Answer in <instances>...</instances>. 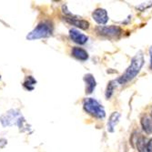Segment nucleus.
<instances>
[{"instance_id":"nucleus-8","label":"nucleus","mask_w":152,"mask_h":152,"mask_svg":"<svg viewBox=\"0 0 152 152\" xmlns=\"http://www.w3.org/2000/svg\"><path fill=\"white\" fill-rule=\"evenodd\" d=\"M69 36H70V38L75 43L79 44V45L85 44L88 39V37L86 35L80 33L77 29H75V28H72L69 30Z\"/></svg>"},{"instance_id":"nucleus-14","label":"nucleus","mask_w":152,"mask_h":152,"mask_svg":"<svg viewBox=\"0 0 152 152\" xmlns=\"http://www.w3.org/2000/svg\"><path fill=\"white\" fill-rule=\"evenodd\" d=\"M141 124H142V127H143L144 130L147 133L152 132V120L149 118H143Z\"/></svg>"},{"instance_id":"nucleus-18","label":"nucleus","mask_w":152,"mask_h":152,"mask_svg":"<svg viewBox=\"0 0 152 152\" xmlns=\"http://www.w3.org/2000/svg\"><path fill=\"white\" fill-rule=\"evenodd\" d=\"M149 55H150V66H151V68H152V47L149 49Z\"/></svg>"},{"instance_id":"nucleus-6","label":"nucleus","mask_w":152,"mask_h":152,"mask_svg":"<svg viewBox=\"0 0 152 152\" xmlns=\"http://www.w3.org/2000/svg\"><path fill=\"white\" fill-rule=\"evenodd\" d=\"M67 23L71 24L72 26H75L77 27H79L81 29H88L89 27V23L87 20L81 19L78 18H75V17H65L64 18Z\"/></svg>"},{"instance_id":"nucleus-5","label":"nucleus","mask_w":152,"mask_h":152,"mask_svg":"<svg viewBox=\"0 0 152 152\" xmlns=\"http://www.w3.org/2000/svg\"><path fill=\"white\" fill-rule=\"evenodd\" d=\"M96 33L107 37H118L121 33H122V29L119 26H98L96 28Z\"/></svg>"},{"instance_id":"nucleus-2","label":"nucleus","mask_w":152,"mask_h":152,"mask_svg":"<svg viewBox=\"0 0 152 152\" xmlns=\"http://www.w3.org/2000/svg\"><path fill=\"white\" fill-rule=\"evenodd\" d=\"M0 122H1L3 127H11L14 125H18L20 130H24L23 128H25L24 124L26 123V120L20 111L17 109H10L0 117Z\"/></svg>"},{"instance_id":"nucleus-1","label":"nucleus","mask_w":152,"mask_h":152,"mask_svg":"<svg viewBox=\"0 0 152 152\" xmlns=\"http://www.w3.org/2000/svg\"><path fill=\"white\" fill-rule=\"evenodd\" d=\"M143 64H144L143 55L141 53L137 54L136 56L131 59V63H130L129 66L127 68L125 73H124L119 78H118L116 80V82L120 85H124V84H126L127 82L132 80L137 74H139Z\"/></svg>"},{"instance_id":"nucleus-11","label":"nucleus","mask_w":152,"mask_h":152,"mask_svg":"<svg viewBox=\"0 0 152 152\" xmlns=\"http://www.w3.org/2000/svg\"><path fill=\"white\" fill-rule=\"evenodd\" d=\"M119 118H120V115L118 112H114L111 114V116H110V118L108 119V122H107V130L109 132L114 131L116 125L118 123Z\"/></svg>"},{"instance_id":"nucleus-7","label":"nucleus","mask_w":152,"mask_h":152,"mask_svg":"<svg viewBox=\"0 0 152 152\" xmlns=\"http://www.w3.org/2000/svg\"><path fill=\"white\" fill-rule=\"evenodd\" d=\"M92 17L95 19V21L99 24H106L108 21V16H107V13L105 9L103 8H98L96 9L93 14H92Z\"/></svg>"},{"instance_id":"nucleus-17","label":"nucleus","mask_w":152,"mask_h":152,"mask_svg":"<svg viewBox=\"0 0 152 152\" xmlns=\"http://www.w3.org/2000/svg\"><path fill=\"white\" fill-rule=\"evenodd\" d=\"M7 140H4V139H2V140H0V148H4L6 145H7Z\"/></svg>"},{"instance_id":"nucleus-4","label":"nucleus","mask_w":152,"mask_h":152,"mask_svg":"<svg viewBox=\"0 0 152 152\" xmlns=\"http://www.w3.org/2000/svg\"><path fill=\"white\" fill-rule=\"evenodd\" d=\"M52 34V26L48 22H41L39 23L37 27L32 30L28 35L26 36V38L28 40H35L39 38H45L50 37Z\"/></svg>"},{"instance_id":"nucleus-9","label":"nucleus","mask_w":152,"mask_h":152,"mask_svg":"<svg viewBox=\"0 0 152 152\" xmlns=\"http://www.w3.org/2000/svg\"><path fill=\"white\" fill-rule=\"evenodd\" d=\"M72 56L76 58L77 59L82 60V61H85L88 58V52L81 48H74L72 49Z\"/></svg>"},{"instance_id":"nucleus-20","label":"nucleus","mask_w":152,"mask_h":152,"mask_svg":"<svg viewBox=\"0 0 152 152\" xmlns=\"http://www.w3.org/2000/svg\"><path fill=\"white\" fill-rule=\"evenodd\" d=\"M0 78H1V77H0Z\"/></svg>"},{"instance_id":"nucleus-10","label":"nucleus","mask_w":152,"mask_h":152,"mask_svg":"<svg viewBox=\"0 0 152 152\" xmlns=\"http://www.w3.org/2000/svg\"><path fill=\"white\" fill-rule=\"evenodd\" d=\"M84 80L86 82V92L90 94L96 88V80L91 74H88L84 77Z\"/></svg>"},{"instance_id":"nucleus-16","label":"nucleus","mask_w":152,"mask_h":152,"mask_svg":"<svg viewBox=\"0 0 152 152\" xmlns=\"http://www.w3.org/2000/svg\"><path fill=\"white\" fill-rule=\"evenodd\" d=\"M148 152H152V139L148 142Z\"/></svg>"},{"instance_id":"nucleus-3","label":"nucleus","mask_w":152,"mask_h":152,"mask_svg":"<svg viewBox=\"0 0 152 152\" xmlns=\"http://www.w3.org/2000/svg\"><path fill=\"white\" fill-rule=\"evenodd\" d=\"M83 107L87 113L89 115L98 118H104L106 117V112L104 107L94 99L88 98L84 100Z\"/></svg>"},{"instance_id":"nucleus-13","label":"nucleus","mask_w":152,"mask_h":152,"mask_svg":"<svg viewBox=\"0 0 152 152\" xmlns=\"http://www.w3.org/2000/svg\"><path fill=\"white\" fill-rule=\"evenodd\" d=\"M143 137H140L137 140V147L140 152H148V143Z\"/></svg>"},{"instance_id":"nucleus-19","label":"nucleus","mask_w":152,"mask_h":152,"mask_svg":"<svg viewBox=\"0 0 152 152\" xmlns=\"http://www.w3.org/2000/svg\"><path fill=\"white\" fill-rule=\"evenodd\" d=\"M151 118H152V112H151Z\"/></svg>"},{"instance_id":"nucleus-15","label":"nucleus","mask_w":152,"mask_h":152,"mask_svg":"<svg viewBox=\"0 0 152 152\" xmlns=\"http://www.w3.org/2000/svg\"><path fill=\"white\" fill-rule=\"evenodd\" d=\"M115 88H116V85L113 84V81L109 82V84L107 86V92H106V96H107V99H109L110 96H111V95H112L113 90L115 89Z\"/></svg>"},{"instance_id":"nucleus-12","label":"nucleus","mask_w":152,"mask_h":152,"mask_svg":"<svg viewBox=\"0 0 152 152\" xmlns=\"http://www.w3.org/2000/svg\"><path fill=\"white\" fill-rule=\"evenodd\" d=\"M37 84V80L32 76H27L23 83V86L26 90H33L35 88V86Z\"/></svg>"}]
</instances>
